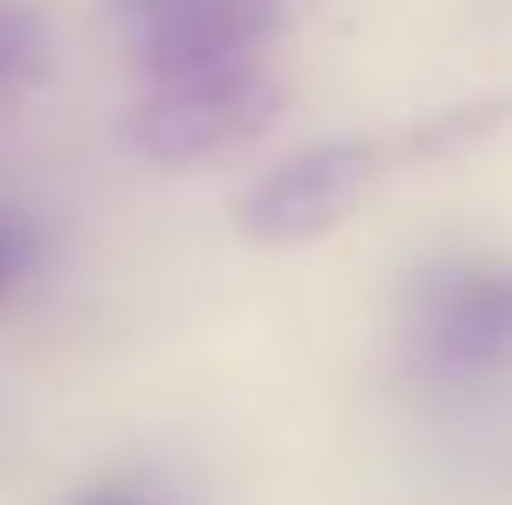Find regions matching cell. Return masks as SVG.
Returning a JSON list of instances; mask_svg holds the SVG:
<instances>
[{
    "instance_id": "6da1fadb",
    "label": "cell",
    "mask_w": 512,
    "mask_h": 505,
    "mask_svg": "<svg viewBox=\"0 0 512 505\" xmlns=\"http://www.w3.org/2000/svg\"><path fill=\"white\" fill-rule=\"evenodd\" d=\"M277 118H284V84L263 63H236V70L146 84L139 104L125 111V139L153 167H201L263 139Z\"/></svg>"
},
{
    "instance_id": "277c9868",
    "label": "cell",
    "mask_w": 512,
    "mask_h": 505,
    "mask_svg": "<svg viewBox=\"0 0 512 505\" xmlns=\"http://www.w3.org/2000/svg\"><path fill=\"white\" fill-rule=\"evenodd\" d=\"M277 21H284V0H173L132 21V56L146 84L236 70V63H263V42L277 35Z\"/></svg>"
},
{
    "instance_id": "52a82bcc",
    "label": "cell",
    "mask_w": 512,
    "mask_h": 505,
    "mask_svg": "<svg viewBox=\"0 0 512 505\" xmlns=\"http://www.w3.org/2000/svg\"><path fill=\"white\" fill-rule=\"evenodd\" d=\"M70 505H160L146 485H132V478H111V485H90V492H77Z\"/></svg>"
},
{
    "instance_id": "ba28073f",
    "label": "cell",
    "mask_w": 512,
    "mask_h": 505,
    "mask_svg": "<svg viewBox=\"0 0 512 505\" xmlns=\"http://www.w3.org/2000/svg\"><path fill=\"white\" fill-rule=\"evenodd\" d=\"M173 0H111V14H125V21H146V14H160Z\"/></svg>"
},
{
    "instance_id": "5b68a950",
    "label": "cell",
    "mask_w": 512,
    "mask_h": 505,
    "mask_svg": "<svg viewBox=\"0 0 512 505\" xmlns=\"http://www.w3.org/2000/svg\"><path fill=\"white\" fill-rule=\"evenodd\" d=\"M42 49H49L42 7H28V0H0V97H14V90L42 70Z\"/></svg>"
},
{
    "instance_id": "7a4b0ae2",
    "label": "cell",
    "mask_w": 512,
    "mask_h": 505,
    "mask_svg": "<svg viewBox=\"0 0 512 505\" xmlns=\"http://www.w3.org/2000/svg\"><path fill=\"white\" fill-rule=\"evenodd\" d=\"M409 339L436 374H499L512 360V263L443 256L409 284Z\"/></svg>"
},
{
    "instance_id": "3957f363",
    "label": "cell",
    "mask_w": 512,
    "mask_h": 505,
    "mask_svg": "<svg viewBox=\"0 0 512 505\" xmlns=\"http://www.w3.org/2000/svg\"><path fill=\"white\" fill-rule=\"evenodd\" d=\"M381 173V139H312L298 153H284L277 167H263L236 201V229L263 250H291L326 236L346 222V208L367 194V180Z\"/></svg>"
},
{
    "instance_id": "8992f818",
    "label": "cell",
    "mask_w": 512,
    "mask_h": 505,
    "mask_svg": "<svg viewBox=\"0 0 512 505\" xmlns=\"http://www.w3.org/2000/svg\"><path fill=\"white\" fill-rule=\"evenodd\" d=\"M35 263V229L21 215H0V298L21 284V270Z\"/></svg>"
}]
</instances>
